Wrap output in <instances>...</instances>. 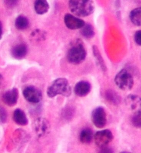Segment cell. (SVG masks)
I'll list each match as a JSON object with an SVG mask.
<instances>
[{
  "label": "cell",
  "instance_id": "1",
  "mask_svg": "<svg viewBox=\"0 0 141 153\" xmlns=\"http://www.w3.org/2000/svg\"><path fill=\"white\" fill-rule=\"evenodd\" d=\"M71 12L79 17H86L92 14L95 10V4L93 1L73 0L68 3Z\"/></svg>",
  "mask_w": 141,
  "mask_h": 153
},
{
  "label": "cell",
  "instance_id": "2",
  "mask_svg": "<svg viewBox=\"0 0 141 153\" xmlns=\"http://www.w3.org/2000/svg\"><path fill=\"white\" fill-rule=\"evenodd\" d=\"M71 89L67 79L61 78L55 80L50 85L47 90V94L50 98L58 95L68 97L70 95Z\"/></svg>",
  "mask_w": 141,
  "mask_h": 153
},
{
  "label": "cell",
  "instance_id": "3",
  "mask_svg": "<svg viewBox=\"0 0 141 153\" xmlns=\"http://www.w3.org/2000/svg\"><path fill=\"white\" fill-rule=\"evenodd\" d=\"M87 52L82 42L77 40L68 50L67 59L71 63L78 65L84 61Z\"/></svg>",
  "mask_w": 141,
  "mask_h": 153
},
{
  "label": "cell",
  "instance_id": "4",
  "mask_svg": "<svg viewBox=\"0 0 141 153\" xmlns=\"http://www.w3.org/2000/svg\"><path fill=\"white\" fill-rule=\"evenodd\" d=\"M115 82L119 88L123 91H129L133 88L134 80L132 75L125 69L120 71L116 75Z\"/></svg>",
  "mask_w": 141,
  "mask_h": 153
},
{
  "label": "cell",
  "instance_id": "5",
  "mask_svg": "<svg viewBox=\"0 0 141 153\" xmlns=\"http://www.w3.org/2000/svg\"><path fill=\"white\" fill-rule=\"evenodd\" d=\"M91 118L93 123L98 128H104L107 123L106 111L102 106H98L93 110Z\"/></svg>",
  "mask_w": 141,
  "mask_h": 153
},
{
  "label": "cell",
  "instance_id": "6",
  "mask_svg": "<svg viewBox=\"0 0 141 153\" xmlns=\"http://www.w3.org/2000/svg\"><path fill=\"white\" fill-rule=\"evenodd\" d=\"M96 145L100 148L106 147L112 141L113 136L112 132L109 129L98 131L94 136Z\"/></svg>",
  "mask_w": 141,
  "mask_h": 153
},
{
  "label": "cell",
  "instance_id": "7",
  "mask_svg": "<svg viewBox=\"0 0 141 153\" xmlns=\"http://www.w3.org/2000/svg\"><path fill=\"white\" fill-rule=\"evenodd\" d=\"M23 95L30 103H39L42 98V94L39 89L32 86H28L23 90Z\"/></svg>",
  "mask_w": 141,
  "mask_h": 153
},
{
  "label": "cell",
  "instance_id": "8",
  "mask_svg": "<svg viewBox=\"0 0 141 153\" xmlns=\"http://www.w3.org/2000/svg\"><path fill=\"white\" fill-rule=\"evenodd\" d=\"M34 127L35 132L39 137L44 136L50 132V124L45 118H38L34 123Z\"/></svg>",
  "mask_w": 141,
  "mask_h": 153
},
{
  "label": "cell",
  "instance_id": "9",
  "mask_svg": "<svg viewBox=\"0 0 141 153\" xmlns=\"http://www.w3.org/2000/svg\"><path fill=\"white\" fill-rule=\"evenodd\" d=\"M64 20L66 26L71 30L81 28L86 24L84 20L69 13H67L65 15Z\"/></svg>",
  "mask_w": 141,
  "mask_h": 153
},
{
  "label": "cell",
  "instance_id": "10",
  "mask_svg": "<svg viewBox=\"0 0 141 153\" xmlns=\"http://www.w3.org/2000/svg\"><path fill=\"white\" fill-rule=\"evenodd\" d=\"M19 98V91L17 88H13L6 91L2 96V100L5 104L13 106L16 104Z\"/></svg>",
  "mask_w": 141,
  "mask_h": 153
},
{
  "label": "cell",
  "instance_id": "11",
  "mask_svg": "<svg viewBox=\"0 0 141 153\" xmlns=\"http://www.w3.org/2000/svg\"><path fill=\"white\" fill-rule=\"evenodd\" d=\"M91 90V84L89 82L82 80L76 83L74 87V92L76 95L81 97L88 95Z\"/></svg>",
  "mask_w": 141,
  "mask_h": 153
},
{
  "label": "cell",
  "instance_id": "12",
  "mask_svg": "<svg viewBox=\"0 0 141 153\" xmlns=\"http://www.w3.org/2000/svg\"><path fill=\"white\" fill-rule=\"evenodd\" d=\"M125 103L131 110H140L139 108L141 107V99L139 96L133 94L128 95L125 98Z\"/></svg>",
  "mask_w": 141,
  "mask_h": 153
},
{
  "label": "cell",
  "instance_id": "13",
  "mask_svg": "<svg viewBox=\"0 0 141 153\" xmlns=\"http://www.w3.org/2000/svg\"><path fill=\"white\" fill-rule=\"evenodd\" d=\"M27 51L26 45L24 44H20L12 48V55L16 59H22L27 55Z\"/></svg>",
  "mask_w": 141,
  "mask_h": 153
},
{
  "label": "cell",
  "instance_id": "14",
  "mask_svg": "<svg viewBox=\"0 0 141 153\" xmlns=\"http://www.w3.org/2000/svg\"><path fill=\"white\" fill-rule=\"evenodd\" d=\"M13 119L15 123L19 125L26 126L28 123L25 113L20 109L15 110L13 114Z\"/></svg>",
  "mask_w": 141,
  "mask_h": 153
},
{
  "label": "cell",
  "instance_id": "15",
  "mask_svg": "<svg viewBox=\"0 0 141 153\" xmlns=\"http://www.w3.org/2000/svg\"><path fill=\"white\" fill-rule=\"evenodd\" d=\"M105 97L108 102L117 106L121 103V97L116 91L112 90H108L105 93Z\"/></svg>",
  "mask_w": 141,
  "mask_h": 153
},
{
  "label": "cell",
  "instance_id": "16",
  "mask_svg": "<svg viewBox=\"0 0 141 153\" xmlns=\"http://www.w3.org/2000/svg\"><path fill=\"white\" fill-rule=\"evenodd\" d=\"M93 137L92 130L88 128H84L80 132V141L83 144H89L92 141Z\"/></svg>",
  "mask_w": 141,
  "mask_h": 153
},
{
  "label": "cell",
  "instance_id": "17",
  "mask_svg": "<svg viewBox=\"0 0 141 153\" xmlns=\"http://www.w3.org/2000/svg\"><path fill=\"white\" fill-rule=\"evenodd\" d=\"M34 9L38 14L42 15L48 11L49 5L45 0H38L34 2Z\"/></svg>",
  "mask_w": 141,
  "mask_h": 153
},
{
  "label": "cell",
  "instance_id": "18",
  "mask_svg": "<svg viewBox=\"0 0 141 153\" xmlns=\"http://www.w3.org/2000/svg\"><path fill=\"white\" fill-rule=\"evenodd\" d=\"M130 19L135 25L139 26L141 25V9L138 7L131 11L130 13Z\"/></svg>",
  "mask_w": 141,
  "mask_h": 153
},
{
  "label": "cell",
  "instance_id": "19",
  "mask_svg": "<svg viewBox=\"0 0 141 153\" xmlns=\"http://www.w3.org/2000/svg\"><path fill=\"white\" fill-rule=\"evenodd\" d=\"M81 30V33L85 38H90L93 37L95 35L94 27L91 24H87L82 27Z\"/></svg>",
  "mask_w": 141,
  "mask_h": 153
},
{
  "label": "cell",
  "instance_id": "20",
  "mask_svg": "<svg viewBox=\"0 0 141 153\" xmlns=\"http://www.w3.org/2000/svg\"><path fill=\"white\" fill-rule=\"evenodd\" d=\"M29 22L28 19L23 16H18L15 21V26L20 30H24L28 27Z\"/></svg>",
  "mask_w": 141,
  "mask_h": 153
},
{
  "label": "cell",
  "instance_id": "21",
  "mask_svg": "<svg viewBox=\"0 0 141 153\" xmlns=\"http://www.w3.org/2000/svg\"><path fill=\"white\" fill-rule=\"evenodd\" d=\"M93 53L95 56V57L98 60V63L99 64L100 66L101 69L105 71L106 70V67L105 66L104 61L101 56V54L98 50V47L96 46H94L93 48Z\"/></svg>",
  "mask_w": 141,
  "mask_h": 153
},
{
  "label": "cell",
  "instance_id": "22",
  "mask_svg": "<svg viewBox=\"0 0 141 153\" xmlns=\"http://www.w3.org/2000/svg\"><path fill=\"white\" fill-rule=\"evenodd\" d=\"M131 123L133 125L135 128H140L141 126V111L139 110L135 112L132 118Z\"/></svg>",
  "mask_w": 141,
  "mask_h": 153
},
{
  "label": "cell",
  "instance_id": "23",
  "mask_svg": "<svg viewBox=\"0 0 141 153\" xmlns=\"http://www.w3.org/2000/svg\"><path fill=\"white\" fill-rule=\"evenodd\" d=\"M75 114V110L73 108L67 107L63 110L62 117L66 120H70L73 117Z\"/></svg>",
  "mask_w": 141,
  "mask_h": 153
},
{
  "label": "cell",
  "instance_id": "24",
  "mask_svg": "<svg viewBox=\"0 0 141 153\" xmlns=\"http://www.w3.org/2000/svg\"><path fill=\"white\" fill-rule=\"evenodd\" d=\"M7 119V113L2 106H0V123L5 122Z\"/></svg>",
  "mask_w": 141,
  "mask_h": 153
},
{
  "label": "cell",
  "instance_id": "25",
  "mask_svg": "<svg viewBox=\"0 0 141 153\" xmlns=\"http://www.w3.org/2000/svg\"><path fill=\"white\" fill-rule=\"evenodd\" d=\"M134 39L137 44L140 46L141 44V32L140 30L136 31L134 36Z\"/></svg>",
  "mask_w": 141,
  "mask_h": 153
},
{
  "label": "cell",
  "instance_id": "26",
  "mask_svg": "<svg viewBox=\"0 0 141 153\" xmlns=\"http://www.w3.org/2000/svg\"><path fill=\"white\" fill-rule=\"evenodd\" d=\"M100 149V152L111 153L113 152V151H112L113 150H112L111 149L108 148V147H106Z\"/></svg>",
  "mask_w": 141,
  "mask_h": 153
},
{
  "label": "cell",
  "instance_id": "27",
  "mask_svg": "<svg viewBox=\"0 0 141 153\" xmlns=\"http://www.w3.org/2000/svg\"><path fill=\"white\" fill-rule=\"evenodd\" d=\"M5 4L9 7H12L16 4L17 1H5Z\"/></svg>",
  "mask_w": 141,
  "mask_h": 153
},
{
  "label": "cell",
  "instance_id": "28",
  "mask_svg": "<svg viewBox=\"0 0 141 153\" xmlns=\"http://www.w3.org/2000/svg\"><path fill=\"white\" fill-rule=\"evenodd\" d=\"M2 24L1 22H0V40H1V38H2Z\"/></svg>",
  "mask_w": 141,
  "mask_h": 153
},
{
  "label": "cell",
  "instance_id": "29",
  "mask_svg": "<svg viewBox=\"0 0 141 153\" xmlns=\"http://www.w3.org/2000/svg\"><path fill=\"white\" fill-rule=\"evenodd\" d=\"M3 80V77L2 75L0 74V88H1V86L2 85Z\"/></svg>",
  "mask_w": 141,
  "mask_h": 153
}]
</instances>
